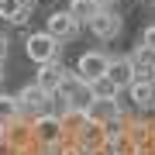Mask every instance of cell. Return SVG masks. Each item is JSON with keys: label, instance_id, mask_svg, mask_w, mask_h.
<instances>
[{"label": "cell", "instance_id": "1", "mask_svg": "<svg viewBox=\"0 0 155 155\" xmlns=\"http://www.w3.org/2000/svg\"><path fill=\"white\" fill-rule=\"evenodd\" d=\"M59 104H62V114L66 110H86L90 104H93V90H90L86 79H79L76 72H66V79H62L59 86Z\"/></svg>", "mask_w": 155, "mask_h": 155}, {"label": "cell", "instance_id": "2", "mask_svg": "<svg viewBox=\"0 0 155 155\" xmlns=\"http://www.w3.org/2000/svg\"><path fill=\"white\" fill-rule=\"evenodd\" d=\"M31 138L35 145H41V148H52V145H59L62 138H66V127H62V117L59 114H38L31 117Z\"/></svg>", "mask_w": 155, "mask_h": 155}, {"label": "cell", "instance_id": "3", "mask_svg": "<svg viewBox=\"0 0 155 155\" xmlns=\"http://www.w3.org/2000/svg\"><path fill=\"white\" fill-rule=\"evenodd\" d=\"M17 107H21V117H38V114H48V100H52V93H45V90L38 86V83H28L24 90H17Z\"/></svg>", "mask_w": 155, "mask_h": 155}, {"label": "cell", "instance_id": "4", "mask_svg": "<svg viewBox=\"0 0 155 155\" xmlns=\"http://www.w3.org/2000/svg\"><path fill=\"white\" fill-rule=\"evenodd\" d=\"M24 52H28V59H31V62H38V66H45V62H59V41L52 38L48 31L28 35V41H24Z\"/></svg>", "mask_w": 155, "mask_h": 155}, {"label": "cell", "instance_id": "5", "mask_svg": "<svg viewBox=\"0 0 155 155\" xmlns=\"http://www.w3.org/2000/svg\"><path fill=\"white\" fill-rule=\"evenodd\" d=\"M107 69H110V55H107V52H83L72 72H76L79 79H86V83H93V79L107 76Z\"/></svg>", "mask_w": 155, "mask_h": 155}, {"label": "cell", "instance_id": "6", "mask_svg": "<svg viewBox=\"0 0 155 155\" xmlns=\"http://www.w3.org/2000/svg\"><path fill=\"white\" fill-rule=\"evenodd\" d=\"M121 28H124V17L117 14V11H110V7H104V11H100L93 21H90V31H93L100 41L117 38V35H121Z\"/></svg>", "mask_w": 155, "mask_h": 155}, {"label": "cell", "instance_id": "7", "mask_svg": "<svg viewBox=\"0 0 155 155\" xmlns=\"http://www.w3.org/2000/svg\"><path fill=\"white\" fill-rule=\"evenodd\" d=\"M45 31L62 45V41H72V38L79 35V21H76L69 11H55V14L48 17V24H45Z\"/></svg>", "mask_w": 155, "mask_h": 155}, {"label": "cell", "instance_id": "8", "mask_svg": "<svg viewBox=\"0 0 155 155\" xmlns=\"http://www.w3.org/2000/svg\"><path fill=\"white\" fill-rule=\"evenodd\" d=\"M127 97L138 110H155V76H134V83L127 86Z\"/></svg>", "mask_w": 155, "mask_h": 155}, {"label": "cell", "instance_id": "9", "mask_svg": "<svg viewBox=\"0 0 155 155\" xmlns=\"http://www.w3.org/2000/svg\"><path fill=\"white\" fill-rule=\"evenodd\" d=\"M86 117L93 124H110V121H124V107L121 100H93L86 107Z\"/></svg>", "mask_w": 155, "mask_h": 155}, {"label": "cell", "instance_id": "10", "mask_svg": "<svg viewBox=\"0 0 155 155\" xmlns=\"http://www.w3.org/2000/svg\"><path fill=\"white\" fill-rule=\"evenodd\" d=\"M4 141L11 145L14 152H21V148H28V145H35V138H31V121H28V117L11 121V124L4 127Z\"/></svg>", "mask_w": 155, "mask_h": 155}, {"label": "cell", "instance_id": "11", "mask_svg": "<svg viewBox=\"0 0 155 155\" xmlns=\"http://www.w3.org/2000/svg\"><path fill=\"white\" fill-rule=\"evenodd\" d=\"M62 79H66V66H62V62H45V66H38V79H35V83H38L45 93L55 97Z\"/></svg>", "mask_w": 155, "mask_h": 155}, {"label": "cell", "instance_id": "12", "mask_svg": "<svg viewBox=\"0 0 155 155\" xmlns=\"http://www.w3.org/2000/svg\"><path fill=\"white\" fill-rule=\"evenodd\" d=\"M72 138H76V145H79V148H83L86 155H93V152H100V148H107L104 124H93V121H90V124H86L79 134H72Z\"/></svg>", "mask_w": 155, "mask_h": 155}, {"label": "cell", "instance_id": "13", "mask_svg": "<svg viewBox=\"0 0 155 155\" xmlns=\"http://www.w3.org/2000/svg\"><path fill=\"white\" fill-rule=\"evenodd\" d=\"M127 59H131L134 76H155V48H152V45H145V41H141Z\"/></svg>", "mask_w": 155, "mask_h": 155}, {"label": "cell", "instance_id": "14", "mask_svg": "<svg viewBox=\"0 0 155 155\" xmlns=\"http://www.w3.org/2000/svg\"><path fill=\"white\" fill-rule=\"evenodd\" d=\"M0 17L11 24H24L31 17V0H0Z\"/></svg>", "mask_w": 155, "mask_h": 155}, {"label": "cell", "instance_id": "15", "mask_svg": "<svg viewBox=\"0 0 155 155\" xmlns=\"http://www.w3.org/2000/svg\"><path fill=\"white\" fill-rule=\"evenodd\" d=\"M107 76L114 79L121 90H127L134 83V69H131V59H110V69H107Z\"/></svg>", "mask_w": 155, "mask_h": 155}, {"label": "cell", "instance_id": "16", "mask_svg": "<svg viewBox=\"0 0 155 155\" xmlns=\"http://www.w3.org/2000/svg\"><path fill=\"white\" fill-rule=\"evenodd\" d=\"M66 11L76 17L79 24H90V21H93L100 11H104V7H100L97 0H69V7H66Z\"/></svg>", "mask_w": 155, "mask_h": 155}, {"label": "cell", "instance_id": "17", "mask_svg": "<svg viewBox=\"0 0 155 155\" xmlns=\"http://www.w3.org/2000/svg\"><path fill=\"white\" fill-rule=\"evenodd\" d=\"M127 138H131V145H134V152H145V145H152V127L148 124H141V121H134V124H127Z\"/></svg>", "mask_w": 155, "mask_h": 155}, {"label": "cell", "instance_id": "18", "mask_svg": "<svg viewBox=\"0 0 155 155\" xmlns=\"http://www.w3.org/2000/svg\"><path fill=\"white\" fill-rule=\"evenodd\" d=\"M90 90H93V100H117V97H121V86H117L110 76L93 79V83H90Z\"/></svg>", "mask_w": 155, "mask_h": 155}, {"label": "cell", "instance_id": "19", "mask_svg": "<svg viewBox=\"0 0 155 155\" xmlns=\"http://www.w3.org/2000/svg\"><path fill=\"white\" fill-rule=\"evenodd\" d=\"M59 117H62V127H66V134H79V131L90 124L86 110H66V114H59Z\"/></svg>", "mask_w": 155, "mask_h": 155}, {"label": "cell", "instance_id": "20", "mask_svg": "<svg viewBox=\"0 0 155 155\" xmlns=\"http://www.w3.org/2000/svg\"><path fill=\"white\" fill-rule=\"evenodd\" d=\"M17 117H21L17 97H7V93H0V127H7L11 121H17Z\"/></svg>", "mask_w": 155, "mask_h": 155}, {"label": "cell", "instance_id": "21", "mask_svg": "<svg viewBox=\"0 0 155 155\" xmlns=\"http://www.w3.org/2000/svg\"><path fill=\"white\" fill-rule=\"evenodd\" d=\"M104 138H107V145L127 138V124H124V121H110V124H104Z\"/></svg>", "mask_w": 155, "mask_h": 155}, {"label": "cell", "instance_id": "22", "mask_svg": "<svg viewBox=\"0 0 155 155\" xmlns=\"http://www.w3.org/2000/svg\"><path fill=\"white\" fill-rule=\"evenodd\" d=\"M141 41H145V45H152V48H155V24H148V28H145Z\"/></svg>", "mask_w": 155, "mask_h": 155}, {"label": "cell", "instance_id": "23", "mask_svg": "<svg viewBox=\"0 0 155 155\" xmlns=\"http://www.w3.org/2000/svg\"><path fill=\"white\" fill-rule=\"evenodd\" d=\"M7 52H11V41H7V38H4V35H0V62H4V59H7Z\"/></svg>", "mask_w": 155, "mask_h": 155}, {"label": "cell", "instance_id": "24", "mask_svg": "<svg viewBox=\"0 0 155 155\" xmlns=\"http://www.w3.org/2000/svg\"><path fill=\"white\" fill-rule=\"evenodd\" d=\"M62 155H86V152L79 148V145H72V148H66V152H62Z\"/></svg>", "mask_w": 155, "mask_h": 155}, {"label": "cell", "instance_id": "25", "mask_svg": "<svg viewBox=\"0 0 155 155\" xmlns=\"http://www.w3.org/2000/svg\"><path fill=\"white\" fill-rule=\"evenodd\" d=\"M4 76H7V72H4V62H0V86H4Z\"/></svg>", "mask_w": 155, "mask_h": 155}, {"label": "cell", "instance_id": "26", "mask_svg": "<svg viewBox=\"0 0 155 155\" xmlns=\"http://www.w3.org/2000/svg\"><path fill=\"white\" fill-rule=\"evenodd\" d=\"M97 4H100V7H110V4H114V0H97Z\"/></svg>", "mask_w": 155, "mask_h": 155}, {"label": "cell", "instance_id": "27", "mask_svg": "<svg viewBox=\"0 0 155 155\" xmlns=\"http://www.w3.org/2000/svg\"><path fill=\"white\" fill-rule=\"evenodd\" d=\"M0 141H4V127H0Z\"/></svg>", "mask_w": 155, "mask_h": 155}, {"label": "cell", "instance_id": "28", "mask_svg": "<svg viewBox=\"0 0 155 155\" xmlns=\"http://www.w3.org/2000/svg\"><path fill=\"white\" fill-rule=\"evenodd\" d=\"M148 4H152V7H155V0H148Z\"/></svg>", "mask_w": 155, "mask_h": 155}]
</instances>
